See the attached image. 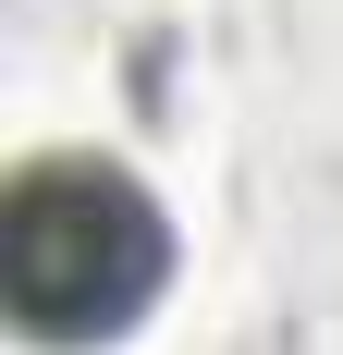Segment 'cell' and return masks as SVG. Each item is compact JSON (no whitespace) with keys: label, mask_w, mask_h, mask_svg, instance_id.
<instances>
[{"label":"cell","mask_w":343,"mask_h":355,"mask_svg":"<svg viewBox=\"0 0 343 355\" xmlns=\"http://www.w3.org/2000/svg\"><path fill=\"white\" fill-rule=\"evenodd\" d=\"M172 282V220L123 159L49 147L0 184V306L37 343H110Z\"/></svg>","instance_id":"1"}]
</instances>
